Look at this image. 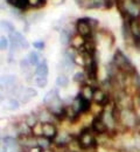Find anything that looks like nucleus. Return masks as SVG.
<instances>
[{"label":"nucleus","instance_id":"nucleus-11","mask_svg":"<svg viewBox=\"0 0 140 152\" xmlns=\"http://www.w3.org/2000/svg\"><path fill=\"white\" fill-rule=\"evenodd\" d=\"M42 129H43V137L49 138L52 140L55 139V137L57 136L59 130L56 128V125L53 122H47V123H42Z\"/></svg>","mask_w":140,"mask_h":152},{"label":"nucleus","instance_id":"nucleus-6","mask_svg":"<svg viewBox=\"0 0 140 152\" xmlns=\"http://www.w3.org/2000/svg\"><path fill=\"white\" fill-rule=\"evenodd\" d=\"M110 101H111L110 95H109L103 88H95L94 98H92V102H94L95 104H98V105H102V107H105Z\"/></svg>","mask_w":140,"mask_h":152},{"label":"nucleus","instance_id":"nucleus-37","mask_svg":"<svg viewBox=\"0 0 140 152\" xmlns=\"http://www.w3.org/2000/svg\"><path fill=\"white\" fill-rule=\"evenodd\" d=\"M43 18V14L42 13H34L33 15L29 17V22L30 23H36L40 19Z\"/></svg>","mask_w":140,"mask_h":152},{"label":"nucleus","instance_id":"nucleus-31","mask_svg":"<svg viewBox=\"0 0 140 152\" xmlns=\"http://www.w3.org/2000/svg\"><path fill=\"white\" fill-rule=\"evenodd\" d=\"M32 134L36 138L39 137H42L43 136V129H42V122H39L35 126L32 128Z\"/></svg>","mask_w":140,"mask_h":152},{"label":"nucleus","instance_id":"nucleus-5","mask_svg":"<svg viewBox=\"0 0 140 152\" xmlns=\"http://www.w3.org/2000/svg\"><path fill=\"white\" fill-rule=\"evenodd\" d=\"M92 32L94 29L86 18L78 19L76 21V33L80 34L81 37H83L84 39L92 38Z\"/></svg>","mask_w":140,"mask_h":152},{"label":"nucleus","instance_id":"nucleus-16","mask_svg":"<svg viewBox=\"0 0 140 152\" xmlns=\"http://www.w3.org/2000/svg\"><path fill=\"white\" fill-rule=\"evenodd\" d=\"M1 143H4L9 150L11 149H17L19 148V142L18 138H15L14 136H5L1 138Z\"/></svg>","mask_w":140,"mask_h":152},{"label":"nucleus","instance_id":"nucleus-46","mask_svg":"<svg viewBox=\"0 0 140 152\" xmlns=\"http://www.w3.org/2000/svg\"><path fill=\"white\" fill-rule=\"evenodd\" d=\"M136 2H138V4H140V0H134Z\"/></svg>","mask_w":140,"mask_h":152},{"label":"nucleus","instance_id":"nucleus-17","mask_svg":"<svg viewBox=\"0 0 140 152\" xmlns=\"http://www.w3.org/2000/svg\"><path fill=\"white\" fill-rule=\"evenodd\" d=\"M60 97V94H59V90L55 88V89H52V90H49L44 97H43V104L46 105V107H48L52 102H54L56 98H59Z\"/></svg>","mask_w":140,"mask_h":152},{"label":"nucleus","instance_id":"nucleus-2","mask_svg":"<svg viewBox=\"0 0 140 152\" xmlns=\"http://www.w3.org/2000/svg\"><path fill=\"white\" fill-rule=\"evenodd\" d=\"M112 62L116 64V67L119 69V72L126 74V75H131L132 73L136 72V68L132 64V62L128 60V57L126 56L120 49L116 50L113 58H112Z\"/></svg>","mask_w":140,"mask_h":152},{"label":"nucleus","instance_id":"nucleus-26","mask_svg":"<svg viewBox=\"0 0 140 152\" xmlns=\"http://www.w3.org/2000/svg\"><path fill=\"white\" fill-rule=\"evenodd\" d=\"M39 117H40V122L42 123H47V122H52L53 121V118H55L54 117V115L52 114L48 109H44V110H42L39 115Z\"/></svg>","mask_w":140,"mask_h":152},{"label":"nucleus","instance_id":"nucleus-34","mask_svg":"<svg viewBox=\"0 0 140 152\" xmlns=\"http://www.w3.org/2000/svg\"><path fill=\"white\" fill-rule=\"evenodd\" d=\"M1 28H2V29H5L6 32H8L9 34H11V33H13V32H15L14 26H13L9 21H5V20H2V21H1Z\"/></svg>","mask_w":140,"mask_h":152},{"label":"nucleus","instance_id":"nucleus-25","mask_svg":"<svg viewBox=\"0 0 140 152\" xmlns=\"http://www.w3.org/2000/svg\"><path fill=\"white\" fill-rule=\"evenodd\" d=\"M28 61L30 62V64L32 66H39L41 62H40V55H39V53L38 52H35V50H32V52H29L28 53Z\"/></svg>","mask_w":140,"mask_h":152},{"label":"nucleus","instance_id":"nucleus-42","mask_svg":"<svg viewBox=\"0 0 140 152\" xmlns=\"http://www.w3.org/2000/svg\"><path fill=\"white\" fill-rule=\"evenodd\" d=\"M1 152H8V148L4 143H1Z\"/></svg>","mask_w":140,"mask_h":152},{"label":"nucleus","instance_id":"nucleus-13","mask_svg":"<svg viewBox=\"0 0 140 152\" xmlns=\"http://www.w3.org/2000/svg\"><path fill=\"white\" fill-rule=\"evenodd\" d=\"M130 31L132 33V37L134 39V43L140 40V20L139 19H132L130 22Z\"/></svg>","mask_w":140,"mask_h":152},{"label":"nucleus","instance_id":"nucleus-9","mask_svg":"<svg viewBox=\"0 0 140 152\" xmlns=\"http://www.w3.org/2000/svg\"><path fill=\"white\" fill-rule=\"evenodd\" d=\"M74 66H75L74 60L70 56H68L65 53H63V57H62V60H61L60 63H59V68H60V70L62 72L61 74H65L67 75L69 72L73 70Z\"/></svg>","mask_w":140,"mask_h":152},{"label":"nucleus","instance_id":"nucleus-33","mask_svg":"<svg viewBox=\"0 0 140 152\" xmlns=\"http://www.w3.org/2000/svg\"><path fill=\"white\" fill-rule=\"evenodd\" d=\"M30 67H32V64H30V62L28 61L27 57L26 58H22L20 61V69L23 73H28L29 69H30Z\"/></svg>","mask_w":140,"mask_h":152},{"label":"nucleus","instance_id":"nucleus-36","mask_svg":"<svg viewBox=\"0 0 140 152\" xmlns=\"http://www.w3.org/2000/svg\"><path fill=\"white\" fill-rule=\"evenodd\" d=\"M8 45H9L8 39L5 38V37H1L0 38V48H1V50H6L8 48Z\"/></svg>","mask_w":140,"mask_h":152},{"label":"nucleus","instance_id":"nucleus-1","mask_svg":"<svg viewBox=\"0 0 140 152\" xmlns=\"http://www.w3.org/2000/svg\"><path fill=\"white\" fill-rule=\"evenodd\" d=\"M119 108V107H118ZM118 124L124 129H137L140 124V117L133 108H123L118 110Z\"/></svg>","mask_w":140,"mask_h":152},{"label":"nucleus","instance_id":"nucleus-38","mask_svg":"<svg viewBox=\"0 0 140 152\" xmlns=\"http://www.w3.org/2000/svg\"><path fill=\"white\" fill-rule=\"evenodd\" d=\"M33 47H34V48H36V49H39V50H42V49L44 48V42H43L42 40L35 41V42L33 43Z\"/></svg>","mask_w":140,"mask_h":152},{"label":"nucleus","instance_id":"nucleus-35","mask_svg":"<svg viewBox=\"0 0 140 152\" xmlns=\"http://www.w3.org/2000/svg\"><path fill=\"white\" fill-rule=\"evenodd\" d=\"M29 2V7L33 8H40L46 5V0H28Z\"/></svg>","mask_w":140,"mask_h":152},{"label":"nucleus","instance_id":"nucleus-45","mask_svg":"<svg viewBox=\"0 0 140 152\" xmlns=\"http://www.w3.org/2000/svg\"><path fill=\"white\" fill-rule=\"evenodd\" d=\"M134 45H136V46H137V47H138V48L140 49V40H138V41H137Z\"/></svg>","mask_w":140,"mask_h":152},{"label":"nucleus","instance_id":"nucleus-30","mask_svg":"<svg viewBox=\"0 0 140 152\" xmlns=\"http://www.w3.org/2000/svg\"><path fill=\"white\" fill-rule=\"evenodd\" d=\"M8 102V109L9 110H18L20 108V101L15 97H9L7 99Z\"/></svg>","mask_w":140,"mask_h":152},{"label":"nucleus","instance_id":"nucleus-27","mask_svg":"<svg viewBox=\"0 0 140 152\" xmlns=\"http://www.w3.org/2000/svg\"><path fill=\"white\" fill-rule=\"evenodd\" d=\"M56 86L60 88H67L69 86V77L65 74H60L56 78Z\"/></svg>","mask_w":140,"mask_h":152},{"label":"nucleus","instance_id":"nucleus-8","mask_svg":"<svg viewBox=\"0 0 140 152\" xmlns=\"http://www.w3.org/2000/svg\"><path fill=\"white\" fill-rule=\"evenodd\" d=\"M73 140H74V136L73 134H70L69 132H65V131H61V132L57 133V136L55 137V139L53 142H54V144H56L59 146L67 148Z\"/></svg>","mask_w":140,"mask_h":152},{"label":"nucleus","instance_id":"nucleus-24","mask_svg":"<svg viewBox=\"0 0 140 152\" xmlns=\"http://www.w3.org/2000/svg\"><path fill=\"white\" fill-rule=\"evenodd\" d=\"M25 122L30 126V128H33V126H35L39 122H40V117H39V115L36 114H29L26 116V118H25Z\"/></svg>","mask_w":140,"mask_h":152},{"label":"nucleus","instance_id":"nucleus-20","mask_svg":"<svg viewBox=\"0 0 140 152\" xmlns=\"http://www.w3.org/2000/svg\"><path fill=\"white\" fill-rule=\"evenodd\" d=\"M49 73V68H48V64H47V61L43 60L40 64L36 67V70H35V75L39 76H48Z\"/></svg>","mask_w":140,"mask_h":152},{"label":"nucleus","instance_id":"nucleus-14","mask_svg":"<svg viewBox=\"0 0 140 152\" xmlns=\"http://www.w3.org/2000/svg\"><path fill=\"white\" fill-rule=\"evenodd\" d=\"M85 41H86V39H84L83 37H81L80 34H77V33H76L75 35H73V37H71L70 47H73V48L77 49V50L80 52V50H82V49L84 48Z\"/></svg>","mask_w":140,"mask_h":152},{"label":"nucleus","instance_id":"nucleus-44","mask_svg":"<svg viewBox=\"0 0 140 152\" xmlns=\"http://www.w3.org/2000/svg\"><path fill=\"white\" fill-rule=\"evenodd\" d=\"M137 103L140 107V91H138V94H137Z\"/></svg>","mask_w":140,"mask_h":152},{"label":"nucleus","instance_id":"nucleus-4","mask_svg":"<svg viewBox=\"0 0 140 152\" xmlns=\"http://www.w3.org/2000/svg\"><path fill=\"white\" fill-rule=\"evenodd\" d=\"M12 94L19 97V101L21 103H28L32 98H34L38 95V91L33 88H22V87H17Z\"/></svg>","mask_w":140,"mask_h":152},{"label":"nucleus","instance_id":"nucleus-21","mask_svg":"<svg viewBox=\"0 0 140 152\" xmlns=\"http://www.w3.org/2000/svg\"><path fill=\"white\" fill-rule=\"evenodd\" d=\"M71 41V35L67 29H61L60 31V42L62 46H69Z\"/></svg>","mask_w":140,"mask_h":152},{"label":"nucleus","instance_id":"nucleus-39","mask_svg":"<svg viewBox=\"0 0 140 152\" xmlns=\"http://www.w3.org/2000/svg\"><path fill=\"white\" fill-rule=\"evenodd\" d=\"M26 152H46V150L43 148H41L40 145H36V146H33V148L28 149Z\"/></svg>","mask_w":140,"mask_h":152},{"label":"nucleus","instance_id":"nucleus-15","mask_svg":"<svg viewBox=\"0 0 140 152\" xmlns=\"http://www.w3.org/2000/svg\"><path fill=\"white\" fill-rule=\"evenodd\" d=\"M17 125V131H18V137H26V136H33L32 134V128L23 121L20 122Z\"/></svg>","mask_w":140,"mask_h":152},{"label":"nucleus","instance_id":"nucleus-22","mask_svg":"<svg viewBox=\"0 0 140 152\" xmlns=\"http://www.w3.org/2000/svg\"><path fill=\"white\" fill-rule=\"evenodd\" d=\"M128 78H130V82H131L132 87L136 88L137 91H140V75L138 74V72L136 70L134 73L128 75Z\"/></svg>","mask_w":140,"mask_h":152},{"label":"nucleus","instance_id":"nucleus-10","mask_svg":"<svg viewBox=\"0 0 140 152\" xmlns=\"http://www.w3.org/2000/svg\"><path fill=\"white\" fill-rule=\"evenodd\" d=\"M1 87L9 90L11 93L18 87V81H17V76L12 75V74H8V75L2 76L1 78Z\"/></svg>","mask_w":140,"mask_h":152},{"label":"nucleus","instance_id":"nucleus-32","mask_svg":"<svg viewBox=\"0 0 140 152\" xmlns=\"http://www.w3.org/2000/svg\"><path fill=\"white\" fill-rule=\"evenodd\" d=\"M35 84L39 87V88H44L47 84H48V78L47 76H39L35 75Z\"/></svg>","mask_w":140,"mask_h":152},{"label":"nucleus","instance_id":"nucleus-40","mask_svg":"<svg viewBox=\"0 0 140 152\" xmlns=\"http://www.w3.org/2000/svg\"><path fill=\"white\" fill-rule=\"evenodd\" d=\"M76 1V4H77V6L81 7V8H86V6H88V1L86 0H75Z\"/></svg>","mask_w":140,"mask_h":152},{"label":"nucleus","instance_id":"nucleus-41","mask_svg":"<svg viewBox=\"0 0 140 152\" xmlns=\"http://www.w3.org/2000/svg\"><path fill=\"white\" fill-rule=\"evenodd\" d=\"M88 21H89V23L91 25V27H92V29H95L97 26H98V20L94 19V18H86Z\"/></svg>","mask_w":140,"mask_h":152},{"label":"nucleus","instance_id":"nucleus-7","mask_svg":"<svg viewBox=\"0 0 140 152\" xmlns=\"http://www.w3.org/2000/svg\"><path fill=\"white\" fill-rule=\"evenodd\" d=\"M91 130L96 133L97 136H98V134H104V133L109 132V129H107L105 122L103 121V118L100 117V115L99 116H96V117L92 119V122H91Z\"/></svg>","mask_w":140,"mask_h":152},{"label":"nucleus","instance_id":"nucleus-43","mask_svg":"<svg viewBox=\"0 0 140 152\" xmlns=\"http://www.w3.org/2000/svg\"><path fill=\"white\" fill-rule=\"evenodd\" d=\"M8 152H22L20 148H17V149H11Z\"/></svg>","mask_w":140,"mask_h":152},{"label":"nucleus","instance_id":"nucleus-18","mask_svg":"<svg viewBox=\"0 0 140 152\" xmlns=\"http://www.w3.org/2000/svg\"><path fill=\"white\" fill-rule=\"evenodd\" d=\"M11 37H13V38L17 40V42L19 43V46H20L21 49H28L29 48V43H28V41L26 40V38L21 34L20 32H13V33H11L9 34Z\"/></svg>","mask_w":140,"mask_h":152},{"label":"nucleus","instance_id":"nucleus-19","mask_svg":"<svg viewBox=\"0 0 140 152\" xmlns=\"http://www.w3.org/2000/svg\"><path fill=\"white\" fill-rule=\"evenodd\" d=\"M121 33H123V38H124V40H125L126 42H132V41H133V43H134V39H133L132 33H131V31H130V25H128V22L124 21L123 27H121Z\"/></svg>","mask_w":140,"mask_h":152},{"label":"nucleus","instance_id":"nucleus-12","mask_svg":"<svg viewBox=\"0 0 140 152\" xmlns=\"http://www.w3.org/2000/svg\"><path fill=\"white\" fill-rule=\"evenodd\" d=\"M94 93H95V88H94L92 86H90L89 83H85V84L81 86V89H80V93H78V94H80L84 99L92 102Z\"/></svg>","mask_w":140,"mask_h":152},{"label":"nucleus","instance_id":"nucleus-3","mask_svg":"<svg viewBox=\"0 0 140 152\" xmlns=\"http://www.w3.org/2000/svg\"><path fill=\"white\" fill-rule=\"evenodd\" d=\"M77 140L82 150H94L97 146V137L91 128L83 129L77 137Z\"/></svg>","mask_w":140,"mask_h":152},{"label":"nucleus","instance_id":"nucleus-29","mask_svg":"<svg viewBox=\"0 0 140 152\" xmlns=\"http://www.w3.org/2000/svg\"><path fill=\"white\" fill-rule=\"evenodd\" d=\"M74 81H75L76 83H80L81 86H83V84L88 83V77H86V74H85V73H83V72H78V73H76V74L74 75Z\"/></svg>","mask_w":140,"mask_h":152},{"label":"nucleus","instance_id":"nucleus-23","mask_svg":"<svg viewBox=\"0 0 140 152\" xmlns=\"http://www.w3.org/2000/svg\"><path fill=\"white\" fill-rule=\"evenodd\" d=\"M53 140L49 139V138H46V137H39L38 138V145H40L41 148H43L44 150H50L52 146H53Z\"/></svg>","mask_w":140,"mask_h":152},{"label":"nucleus","instance_id":"nucleus-28","mask_svg":"<svg viewBox=\"0 0 140 152\" xmlns=\"http://www.w3.org/2000/svg\"><path fill=\"white\" fill-rule=\"evenodd\" d=\"M13 6L19 11H26L27 8H29V2L28 0H14Z\"/></svg>","mask_w":140,"mask_h":152}]
</instances>
